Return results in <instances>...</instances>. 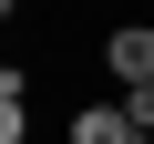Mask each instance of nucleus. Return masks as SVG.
Returning a JSON list of instances; mask_svg holds the SVG:
<instances>
[{
  "label": "nucleus",
  "instance_id": "nucleus-1",
  "mask_svg": "<svg viewBox=\"0 0 154 144\" xmlns=\"http://www.w3.org/2000/svg\"><path fill=\"white\" fill-rule=\"evenodd\" d=\"M103 72H113V93L123 83H154V21H113L103 31Z\"/></svg>",
  "mask_w": 154,
  "mask_h": 144
},
{
  "label": "nucleus",
  "instance_id": "nucleus-2",
  "mask_svg": "<svg viewBox=\"0 0 154 144\" xmlns=\"http://www.w3.org/2000/svg\"><path fill=\"white\" fill-rule=\"evenodd\" d=\"M72 144H144V134H134V113L113 93V103H82V113H72Z\"/></svg>",
  "mask_w": 154,
  "mask_h": 144
},
{
  "label": "nucleus",
  "instance_id": "nucleus-3",
  "mask_svg": "<svg viewBox=\"0 0 154 144\" xmlns=\"http://www.w3.org/2000/svg\"><path fill=\"white\" fill-rule=\"evenodd\" d=\"M0 144H31V83L0 72Z\"/></svg>",
  "mask_w": 154,
  "mask_h": 144
},
{
  "label": "nucleus",
  "instance_id": "nucleus-4",
  "mask_svg": "<svg viewBox=\"0 0 154 144\" xmlns=\"http://www.w3.org/2000/svg\"><path fill=\"white\" fill-rule=\"evenodd\" d=\"M123 113H134V134L154 144V83H123Z\"/></svg>",
  "mask_w": 154,
  "mask_h": 144
}]
</instances>
